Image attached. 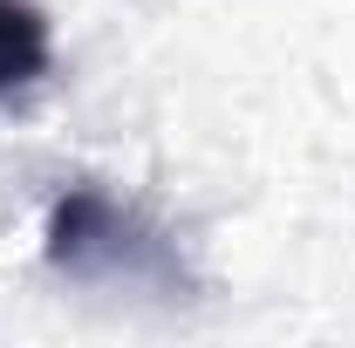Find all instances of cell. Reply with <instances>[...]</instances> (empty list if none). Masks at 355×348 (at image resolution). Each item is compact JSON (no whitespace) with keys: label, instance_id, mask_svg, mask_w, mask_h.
Returning a JSON list of instances; mask_svg holds the SVG:
<instances>
[{"label":"cell","instance_id":"6da1fadb","mask_svg":"<svg viewBox=\"0 0 355 348\" xmlns=\"http://www.w3.org/2000/svg\"><path fill=\"white\" fill-rule=\"evenodd\" d=\"M48 266L69 280H123V287H164V294L184 287L171 239L96 184H76L48 212Z\"/></svg>","mask_w":355,"mask_h":348},{"label":"cell","instance_id":"7a4b0ae2","mask_svg":"<svg viewBox=\"0 0 355 348\" xmlns=\"http://www.w3.org/2000/svg\"><path fill=\"white\" fill-rule=\"evenodd\" d=\"M48 76V21L28 0H0V96Z\"/></svg>","mask_w":355,"mask_h":348}]
</instances>
